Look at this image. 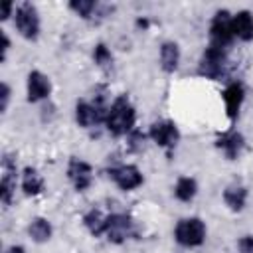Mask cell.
I'll use <instances>...</instances> for the list:
<instances>
[{
	"mask_svg": "<svg viewBox=\"0 0 253 253\" xmlns=\"http://www.w3.org/2000/svg\"><path fill=\"white\" fill-rule=\"evenodd\" d=\"M30 235H32V239L38 241V243L47 241V239L51 237V225H49V221L43 219V217L34 219L32 225H30Z\"/></svg>",
	"mask_w": 253,
	"mask_h": 253,
	"instance_id": "ffe728a7",
	"label": "cell"
},
{
	"mask_svg": "<svg viewBox=\"0 0 253 253\" xmlns=\"http://www.w3.org/2000/svg\"><path fill=\"white\" fill-rule=\"evenodd\" d=\"M174 235H176V241L180 245H186V247H196L200 243H204V237H206V225L202 219L198 217H190V219H180L176 229H174Z\"/></svg>",
	"mask_w": 253,
	"mask_h": 253,
	"instance_id": "7a4b0ae2",
	"label": "cell"
},
{
	"mask_svg": "<svg viewBox=\"0 0 253 253\" xmlns=\"http://www.w3.org/2000/svg\"><path fill=\"white\" fill-rule=\"evenodd\" d=\"M243 95H245L243 85L237 83V81L231 83V85H227V89L223 91L225 109H227L229 119H235V117H237V113H239V109H241V103H243Z\"/></svg>",
	"mask_w": 253,
	"mask_h": 253,
	"instance_id": "5bb4252c",
	"label": "cell"
},
{
	"mask_svg": "<svg viewBox=\"0 0 253 253\" xmlns=\"http://www.w3.org/2000/svg\"><path fill=\"white\" fill-rule=\"evenodd\" d=\"M217 146L227 154V158H235L239 154V150L243 148V136L237 132V130H229V132H223L219 138H217Z\"/></svg>",
	"mask_w": 253,
	"mask_h": 253,
	"instance_id": "9a60e30c",
	"label": "cell"
},
{
	"mask_svg": "<svg viewBox=\"0 0 253 253\" xmlns=\"http://www.w3.org/2000/svg\"><path fill=\"white\" fill-rule=\"evenodd\" d=\"M245 198H247V190L241 188V186H229V188H225V192H223L225 204H227L231 210H235V211H239V210L245 206Z\"/></svg>",
	"mask_w": 253,
	"mask_h": 253,
	"instance_id": "ac0fdd59",
	"label": "cell"
},
{
	"mask_svg": "<svg viewBox=\"0 0 253 253\" xmlns=\"http://www.w3.org/2000/svg\"><path fill=\"white\" fill-rule=\"evenodd\" d=\"M107 219L109 217H105L99 210H91L87 215H85V225H87V229L93 233V235H101V233H105V229H107Z\"/></svg>",
	"mask_w": 253,
	"mask_h": 253,
	"instance_id": "d6986e66",
	"label": "cell"
},
{
	"mask_svg": "<svg viewBox=\"0 0 253 253\" xmlns=\"http://www.w3.org/2000/svg\"><path fill=\"white\" fill-rule=\"evenodd\" d=\"M105 125L109 128V132H113L115 136L126 134L132 128V125H134V109H132V105L128 103V99L125 95L115 99V103L111 105V109L107 113Z\"/></svg>",
	"mask_w": 253,
	"mask_h": 253,
	"instance_id": "6da1fadb",
	"label": "cell"
},
{
	"mask_svg": "<svg viewBox=\"0 0 253 253\" xmlns=\"http://www.w3.org/2000/svg\"><path fill=\"white\" fill-rule=\"evenodd\" d=\"M210 38H211V45H217V47L229 45L233 38V30H231V16L227 10L215 12L211 20V28H210Z\"/></svg>",
	"mask_w": 253,
	"mask_h": 253,
	"instance_id": "277c9868",
	"label": "cell"
},
{
	"mask_svg": "<svg viewBox=\"0 0 253 253\" xmlns=\"http://www.w3.org/2000/svg\"><path fill=\"white\" fill-rule=\"evenodd\" d=\"M150 138H152L156 144L164 146V148H172V146L178 142L180 134H178V128L174 126V123H170V121H160V123H154V125L150 126Z\"/></svg>",
	"mask_w": 253,
	"mask_h": 253,
	"instance_id": "ba28073f",
	"label": "cell"
},
{
	"mask_svg": "<svg viewBox=\"0 0 253 253\" xmlns=\"http://www.w3.org/2000/svg\"><path fill=\"white\" fill-rule=\"evenodd\" d=\"M16 28L26 40H36L40 34V18L30 2H24L16 10Z\"/></svg>",
	"mask_w": 253,
	"mask_h": 253,
	"instance_id": "3957f363",
	"label": "cell"
},
{
	"mask_svg": "<svg viewBox=\"0 0 253 253\" xmlns=\"http://www.w3.org/2000/svg\"><path fill=\"white\" fill-rule=\"evenodd\" d=\"M109 176L115 180V184L121 190H132V188L142 184V174L138 172L136 166H130V164H123V166L111 168Z\"/></svg>",
	"mask_w": 253,
	"mask_h": 253,
	"instance_id": "8992f818",
	"label": "cell"
},
{
	"mask_svg": "<svg viewBox=\"0 0 253 253\" xmlns=\"http://www.w3.org/2000/svg\"><path fill=\"white\" fill-rule=\"evenodd\" d=\"M178 61H180V49L174 42H166L162 43L160 47V63H162V69L164 71H174L178 67Z\"/></svg>",
	"mask_w": 253,
	"mask_h": 253,
	"instance_id": "2e32d148",
	"label": "cell"
},
{
	"mask_svg": "<svg viewBox=\"0 0 253 253\" xmlns=\"http://www.w3.org/2000/svg\"><path fill=\"white\" fill-rule=\"evenodd\" d=\"M109 241L113 243H123L130 233H132V221L125 213H115L107 219V229H105Z\"/></svg>",
	"mask_w": 253,
	"mask_h": 253,
	"instance_id": "52a82bcc",
	"label": "cell"
},
{
	"mask_svg": "<svg viewBox=\"0 0 253 253\" xmlns=\"http://www.w3.org/2000/svg\"><path fill=\"white\" fill-rule=\"evenodd\" d=\"M6 253H26L22 247H10V249H6Z\"/></svg>",
	"mask_w": 253,
	"mask_h": 253,
	"instance_id": "83f0119b",
	"label": "cell"
},
{
	"mask_svg": "<svg viewBox=\"0 0 253 253\" xmlns=\"http://www.w3.org/2000/svg\"><path fill=\"white\" fill-rule=\"evenodd\" d=\"M67 174H69V178H71V182H73V186H75L77 190H85V188L91 186L93 170H91V166H89L87 162H83V160H79V158H71Z\"/></svg>",
	"mask_w": 253,
	"mask_h": 253,
	"instance_id": "9c48e42d",
	"label": "cell"
},
{
	"mask_svg": "<svg viewBox=\"0 0 253 253\" xmlns=\"http://www.w3.org/2000/svg\"><path fill=\"white\" fill-rule=\"evenodd\" d=\"M223 65H225V47H217V45H211L210 43V47L202 55L200 73L213 79V77H219L221 75Z\"/></svg>",
	"mask_w": 253,
	"mask_h": 253,
	"instance_id": "5b68a950",
	"label": "cell"
},
{
	"mask_svg": "<svg viewBox=\"0 0 253 253\" xmlns=\"http://www.w3.org/2000/svg\"><path fill=\"white\" fill-rule=\"evenodd\" d=\"M231 30H233V36H237L243 42L253 40V16H251V12H247V10L237 12L231 18Z\"/></svg>",
	"mask_w": 253,
	"mask_h": 253,
	"instance_id": "4fadbf2b",
	"label": "cell"
},
{
	"mask_svg": "<svg viewBox=\"0 0 253 253\" xmlns=\"http://www.w3.org/2000/svg\"><path fill=\"white\" fill-rule=\"evenodd\" d=\"M51 91V85H49V79L40 73V71H32L30 77H28V99L34 103V101H40L43 97H47Z\"/></svg>",
	"mask_w": 253,
	"mask_h": 253,
	"instance_id": "8fae6325",
	"label": "cell"
},
{
	"mask_svg": "<svg viewBox=\"0 0 253 253\" xmlns=\"http://www.w3.org/2000/svg\"><path fill=\"white\" fill-rule=\"evenodd\" d=\"M239 251L241 253H253V237L251 235H245L239 239Z\"/></svg>",
	"mask_w": 253,
	"mask_h": 253,
	"instance_id": "cb8c5ba5",
	"label": "cell"
},
{
	"mask_svg": "<svg viewBox=\"0 0 253 253\" xmlns=\"http://www.w3.org/2000/svg\"><path fill=\"white\" fill-rule=\"evenodd\" d=\"M69 8L75 10L81 18H91V14L95 12L97 4L93 0H73V2H69Z\"/></svg>",
	"mask_w": 253,
	"mask_h": 253,
	"instance_id": "603a6c76",
	"label": "cell"
},
{
	"mask_svg": "<svg viewBox=\"0 0 253 253\" xmlns=\"http://www.w3.org/2000/svg\"><path fill=\"white\" fill-rule=\"evenodd\" d=\"M75 117H77V123H79L81 126H85V128H89V126H93V125H97V123H101V121L107 119V115H103L95 105H89V103H85V101L77 103V107H75Z\"/></svg>",
	"mask_w": 253,
	"mask_h": 253,
	"instance_id": "7c38bea8",
	"label": "cell"
},
{
	"mask_svg": "<svg viewBox=\"0 0 253 253\" xmlns=\"http://www.w3.org/2000/svg\"><path fill=\"white\" fill-rule=\"evenodd\" d=\"M8 101H10V87L6 83H2V105H0V111H6Z\"/></svg>",
	"mask_w": 253,
	"mask_h": 253,
	"instance_id": "d4e9b609",
	"label": "cell"
},
{
	"mask_svg": "<svg viewBox=\"0 0 253 253\" xmlns=\"http://www.w3.org/2000/svg\"><path fill=\"white\" fill-rule=\"evenodd\" d=\"M196 190H198L196 180H194V178H186V176H184V178H180V180H178L174 194H176V198H178V200H182V202H190V200L196 196Z\"/></svg>",
	"mask_w": 253,
	"mask_h": 253,
	"instance_id": "44dd1931",
	"label": "cell"
},
{
	"mask_svg": "<svg viewBox=\"0 0 253 253\" xmlns=\"http://www.w3.org/2000/svg\"><path fill=\"white\" fill-rule=\"evenodd\" d=\"M93 57H95V63H97L99 67H103V69H109V67H111V63H113V55H111V51L107 49V45H105V43L95 45Z\"/></svg>",
	"mask_w": 253,
	"mask_h": 253,
	"instance_id": "7402d4cb",
	"label": "cell"
},
{
	"mask_svg": "<svg viewBox=\"0 0 253 253\" xmlns=\"http://www.w3.org/2000/svg\"><path fill=\"white\" fill-rule=\"evenodd\" d=\"M22 188H24V192H26L28 196H36V194L42 192L43 180H42V176L38 174V170H34V168H26V170H24Z\"/></svg>",
	"mask_w": 253,
	"mask_h": 253,
	"instance_id": "e0dca14e",
	"label": "cell"
},
{
	"mask_svg": "<svg viewBox=\"0 0 253 253\" xmlns=\"http://www.w3.org/2000/svg\"><path fill=\"white\" fill-rule=\"evenodd\" d=\"M8 47H10V40H8V36H6V34H2V59L6 57Z\"/></svg>",
	"mask_w": 253,
	"mask_h": 253,
	"instance_id": "484cf974",
	"label": "cell"
},
{
	"mask_svg": "<svg viewBox=\"0 0 253 253\" xmlns=\"http://www.w3.org/2000/svg\"><path fill=\"white\" fill-rule=\"evenodd\" d=\"M10 12H12V4H10V2H6V4L2 6V20H6V18L10 16Z\"/></svg>",
	"mask_w": 253,
	"mask_h": 253,
	"instance_id": "4316f807",
	"label": "cell"
},
{
	"mask_svg": "<svg viewBox=\"0 0 253 253\" xmlns=\"http://www.w3.org/2000/svg\"><path fill=\"white\" fill-rule=\"evenodd\" d=\"M14 186H16V164L12 162L10 156H4L2 158V182H0V194H2L4 204H10Z\"/></svg>",
	"mask_w": 253,
	"mask_h": 253,
	"instance_id": "30bf717a",
	"label": "cell"
}]
</instances>
